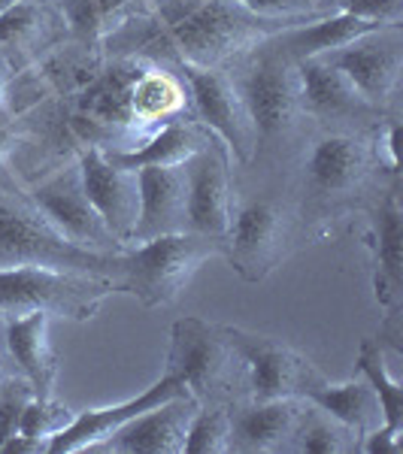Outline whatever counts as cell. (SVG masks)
<instances>
[{
  "label": "cell",
  "instance_id": "cell-1",
  "mask_svg": "<svg viewBox=\"0 0 403 454\" xmlns=\"http://www.w3.org/2000/svg\"><path fill=\"white\" fill-rule=\"evenodd\" d=\"M300 21L310 19L255 16L233 0H155L152 16L143 19V31L124 25L128 31H137V36L119 34L134 36V43H119V46H137L124 58H149V61L164 58L170 64L212 70L231 67L240 55L252 52L258 43Z\"/></svg>",
  "mask_w": 403,
  "mask_h": 454
},
{
  "label": "cell",
  "instance_id": "cell-2",
  "mask_svg": "<svg viewBox=\"0 0 403 454\" xmlns=\"http://www.w3.org/2000/svg\"><path fill=\"white\" fill-rule=\"evenodd\" d=\"M388 173L376 145V130H325L316 128L297 152L295 203L300 227L328 224L383 188L379 173Z\"/></svg>",
  "mask_w": 403,
  "mask_h": 454
},
{
  "label": "cell",
  "instance_id": "cell-3",
  "mask_svg": "<svg viewBox=\"0 0 403 454\" xmlns=\"http://www.w3.org/2000/svg\"><path fill=\"white\" fill-rule=\"evenodd\" d=\"M249 119L255 128V160L252 164L280 167L288 158H297L304 140V104H300L297 61H291L273 40H264L252 52L240 55L231 64Z\"/></svg>",
  "mask_w": 403,
  "mask_h": 454
},
{
  "label": "cell",
  "instance_id": "cell-4",
  "mask_svg": "<svg viewBox=\"0 0 403 454\" xmlns=\"http://www.w3.org/2000/svg\"><path fill=\"white\" fill-rule=\"evenodd\" d=\"M122 254V252H119ZM119 254H98L67 243L43 218L25 192L0 188V267H49L113 279L119 288Z\"/></svg>",
  "mask_w": 403,
  "mask_h": 454
},
{
  "label": "cell",
  "instance_id": "cell-5",
  "mask_svg": "<svg viewBox=\"0 0 403 454\" xmlns=\"http://www.w3.org/2000/svg\"><path fill=\"white\" fill-rule=\"evenodd\" d=\"M167 376H176L201 406H231L246 394V367L222 325L186 315L170 327Z\"/></svg>",
  "mask_w": 403,
  "mask_h": 454
},
{
  "label": "cell",
  "instance_id": "cell-6",
  "mask_svg": "<svg viewBox=\"0 0 403 454\" xmlns=\"http://www.w3.org/2000/svg\"><path fill=\"white\" fill-rule=\"evenodd\" d=\"M209 258H222V239L192 231L128 246L119 254V294L137 297L146 309L170 306Z\"/></svg>",
  "mask_w": 403,
  "mask_h": 454
},
{
  "label": "cell",
  "instance_id": "cell-7",
  "mask_svg": "<svg viewBox=\"0 0 403 454\" xmlns=\"http://www.w3.org/2000/svg\"><path fill=\"white\" fill-rule=\"evenodd\" d=\"M300 212L295 197L252 194L233 203L231 227L222 239V258L246 282H264L295 252Z\"/></svg>",
  "mask_w": 403,
  "mask_h": 454
},
{
  "label": "cell",
  "instance_id": "cell-8",
  "mask_svg": "<svg viewBox=\"0 0 403 454\" xmlns=\"http://www.w3.org/2000/svg\"><path fill=\"white\" fill-rule=\"evenodd\" d=\"M113 294H119V288L104 276L49 267H0V318L49 312L70 321H91Z\"/></svg>",
  "mask_w": 403,
  "mask_h": 454
},
{
  "label": "cell",
  "instance_id": "cell-9",
  "mask_svg": "<svg viewBox=\"0 0 403 454\" xmlns=\"http://www.w3.org/2000/svg\"><path fill=\"white\" fill-rule=\"evenodd\" d=\"M225 336L243 361L246 397L252 400H304L312 387L328 379L304 351L276 336L246 331V327H225Z\"/></svg>",
  "mask_w": 403,
  "mask_h": 454
},
{
  "label": "cell",
  "instance_id": "cell-10",
  "mask_svg": "<svg viewBox=\"0 0 403 454\" xmlns=\"http://www.w3.org/2000/svg\"><path fill=\"white\" fill-rule=\"evenodd\" d=\"M186 76L188 94H192V115L197 124L209 130L218 143L228 149L233 164L252 167L255 160V128L249 119V109L243 104L237 82H233L228 67H188L176 64Z\"/></svg>",
  "mask_w": 403,
  "mask_h": 454
},
{
  "label": "cell",
  "instance_id": "cell-11",
  "mask_svg": "<svg viewBox=\"0 0 403 454\" xmlns=\"http://www.w3.org/2000/svg\"><path fill=\"white\" fill-rule=\"evenodd\" d=\"M25 194L31 197V203L43 212L49 224L61 233L67 243L85 248V252L98 254H119L124 246L109 233L104 218L98 215V209L91 207L79 167H64L52 176H46L43 182L25 188Z\"/></svg>",
  "mask_w": 403,
  "mask_h": 454
},
{
  "label": "cell",
  "instance_id": "cell-12",
  "mask_svg": "<svg viewBox=\"0 0 403 454\" xmlns=\"http://www.w3.org/2000/svg\"><path fill=\"white\" fill-rule=\"evenodd\" d=\"M300 104L306 121L325 130H376L388 113L376 109L349 82L343 70H336L325 58L297 61ZM398 113V109H394Z\"/></svg>",
  "mask_w": 403,
  "mask_h": 454
},
{
  "label": "cell",
  "instance_id": "cell-13",
  "mask_svg": "<svg viewBox=\"0 0 403 454\" xmlns=\"http://www.w3.org/2000/svg\"><path fill=\"white\" fill-rule=\"evenodd\" d=\"M336 70L349 76V82L364 94L376 109L394 113L403 79V31L400 25H388L379 31L358 36L355 43L325 55Z\"/></svg>",
  "mask_w": 403,
  "mask_h": 454
},
{
  "label": "cell",
  "instance_id": "cell-14",
  "mask_svg": "<svg viewBox=\"0 0 403 454\" xmlns=\"http://www.w3.org/2000/svg\"><path fill=\"white\" fill-rule=\"evenodd\" d=\"M231 155L222 143L212 137L201 152H194L186 160V185H188V231L203 233V237L225 239L231 227L233 203V176H231Z\"/></svg>",
  "mask_w": 403,
  "mask_h": 454
},
{
  "label": "cell",
  "instance_id": "cell-15",
  "mask_svg": "<svg viewBox=\"0 0 403 454\" xmlns=\"http://www.w3.org/2000/svg\"><path fill=\"white\" fill-rule=\"evenodd\" d=\"M367 215V248L373 254V291L383 309L403 303V209H400V176L364 200Z\"/></svg>",
  "mask_w": 403,
  "mask_h": 454
},
{
  "label": "cell",
  "instance_id": "cell-16",
  "mask_svg": "<svg viewBox=\"0 0 403 454\" xmlns=\"http://www.w3.org/2000/svg\"><path fill=\"white\" fill-rule=\"evenodd\" d=\"M76 167L91 207L104 218L109 233L128 248L137 224V212H140V179H137V170H124V167L113 164L107 158L104 145L98 143L79 152Z\"/></svg>",
  "mask_w": 403,
  "mask_h": 454
},
{
  "label": "cell",
  "instance_id": "cell-17",
  "mask_svg": "<svg viewBox=\"0 0 403 454\" xmlns=\"http://www.w3.org/2000/svg\"><path fill=\"white\" fill-rule=\"evenodd\" d=\"M194 119L192 94H188L186 76L176 64L161 67L158 61L140 58L134 79L128 88V134L149 137L152 130L173 121ZM140 143V140H137Z\"/></svg>",
  "mask_w": 403,
  "mask_h": 454
},
{
  "label": "cell",
  "instance_id": "cell-18",
  "mask_svg": "<svg viewBox=\"0 0 403 454\" xmlns=\"http://www.w3.org/2000/svg\"><path fill=\"white\" fill-rule=\"evenodd\" d=\"M186 385L179 382L176 376H161L155 385H149L143 394L137 397L115 403V406H104V409H85V412H76V419L70 421L67 430L55 434L46 442V454H76V451H91L98 449L100 442H107L122 424H128L130 419H137L140 412L152 406H161L164 400L182 397Z\"/></svg>",
  "mask_w": 403,
  "mask_h": 454
},
{
  "label": "cell",
  "instance_id": "cell-19",
  "mask_svg": "<svg viewBox=\"0 0 403 454\" xmlns=\"http://www.w3.org/2000/svg\"><path fill=\"white\" fill-rule=\"evenodd\" d=\"M197 409H201V403L192 394L164 400L161 406L146 409L137 419L122 424L98 449L115 454H182L188 424H192Z\"/></svg>",
  "mask_w": 403,
  "mask_h": 454
},
{
  "label": "cell",
  "instance_id": "cell-20",
  "mask_svg": "<svg viewBox=\"0 0 403 454\" xmlns=\"http://www.w3.org/2000/svg\"><path fill=\"white\" fill-rule=\"evenodd\" d=\"M306 400H252L240 397L228 406L231 412V451L240 454H273L288 451L300 412Z\"/></svg>",
  "mask_w": 403,
  "mask_h": 454
},
{
  "label": "cell",
  "instance_id": "cell-21",
  "mask_svg": "<svg viewBox=\"0 0 403 454\" xmlns=\"http://www.w3.org/2000/svg\"><path fill=\"white\" fill-rule=\"evenodd\" d=\"M137 179H140V212L130 233V246L188 231L186 167H146L137 170Z\"/></svg>",
  "mask_w": 403,
  "mask_h": 454
},
{
  "label": "cell",
  "instance_id": "cell-22",
  "mask_svg": "<svg viewBox=\"0 0 403 454\" xmlns=\"http://www.w3.org/2000/svg\"><path fill=\"white\" fill-rule=\"evenodd\" d=\"M6 321V348L21 376L31 382L36 397H52L58 382V355L49 340V312H25Z\"/></svg>",
  "mask_w": 403,
  "mask_h": 454
},
{
  "label": "cell",
  "instance_id": "cell-23",
  "mask_svg": "<svg viewBox=\"0 0 403 454\" xmlns=\"http://www.w3.org/2000/svg\"><path fill=\"white\" fill-rule=\"evenodd\" d=\"M212 140V134L203 124L194 119L188 121H173L164 128L152 130L149 137H143L140 143L128 145V149H107V158L113 164L124 167V170H146V167H179L186 164L194 152H201L203 145Z\"/></svg>",
  "mask_w": 403,
  "mask_h": 454
},
{
  "label": "cell",
  "instance_id": "cell-24",
  "mask_svg": "<svg viewBox=\"0 0 403 454\" xmlns=\"http://www.w3.org/2000/svg\"><path fill=\"white\" fill-rule=\"evenodd\" d=\"M379 27L388 25H376V21H364L358 16H349V12H328V16L300 21V25H291L280 31L273 40L276 49H282L291 61H306V58H325L336 52V49L355 43L358 36L379 31Z\"/></svg>",
  "mask_w": 403,
  "mask_h": 454
},
{
  "label": "cell",
  "instance_id": "cell-25",
  "mask_svg": "<svg viewBox=\"0 0 403 454\" xmlns=\"http://www.w3.org/2000/svg\"><path fill=\"white\" fill-rule=\"evenodd\" d=\"M64 25V16L43 0H21L0 12V64L16 70V61H25L52 43L55 27Z\"/></svg>",
  "mask_w": 403,
  "mask_h": 454
},
{
  "label": "cell",
  "instance_id": "cell-26",
  "mask_svg": "<svg viewBox=\"0 0 403 454\" xmlns=\"http://www.w3.org/2000/svg\"><path fill=\"white\" fill-rule=\"evenodd\" d=\"M304 400H310L312 406L325 409L328 415H334L336 421L346 424L352 434L358 436V442H361V436L370 434L373 427L385 424L383 400H379V394L373 391V385L361 372L352 376L349 382H331V379H325V382L312 387Z\"/></svg>",
  "mask_w": 403,
  "mask_h": 454
},
{
  "label": "cell",
  "instance_id": "cell-27",
  "mask_svg": "<svg viewBox=\"0 0 403 454\" xmlns=\"http://www.w3.org/2000/svg\"><path fill=\"white\" fill-rule=\"evenodd\" d=\"M288 451H297V454H352V451H358V436L352 434L343 421H336L334 415H328L325 409L312 406V403L306 400L295 434H291Z\"/></svg>",
  "mask_w": 403,
  "mask_h": 454
},
{
  "label": "cell",
  "instance_id": "cell-28",
  "mask_svg": "<svg viewBox=\"0 0 403 454\" xmlns=\"http://www.w3.org/2000/svg\"><path fill=\"white\" fill-rule=\"evenodd\" d=\"M358 372L373 385V391L383 400L385 424L403 430V382L388 372L385 367V348L376 340H364L358 348Z\"/></svg>",
  "mask_w": 403,
  "mask_h": 454
},
{
  "label": "cell",
  "instance_id": "cell-29",
  "mask_svg": "<svg viewBox=\"0 0 403 454\" xmlns=\"http://www.w3.org/2000/svg\"><path fill=\"white\" fill-rule=\"evenodd\" d=\"M130 0H61V16L64 25L73 27V34L91 46V43L104 40L113 21H122V10Z\"/></svg>",
  "mask_w": 403,
  "mask_h": 454
},
{
  "label": "cell",
  "instance_id": "cell-30",
  "mask_svg": "<svg viewBox=\"0 0 403 454\" xmlns=\"http://www.w3.org/2000/svg\"><path fill=\"white\" fill-rule=\"evenodd\" d=\"M182 454H231L228 406H201L188 424Z\"/></svg>",
  "mask_w": 403,
  "mask_h": 454
},
{
  "label": "cell",
  "instance_id": "cell-31",
  "mask_svg": "<svg viewBox=\"0 0 403 454\" xmlns=\"http://www.w3.org/2000/svg\"><path fill=\"white\" fill-rule=\"evenodd\" d=\"M73 419H76V412H70V409L64 406L55 394H52V397H36V394H34L31 403H28V409H25V415H21L19 434L49 442L55 434L67 430Z\"/></svg>",
  "mask_w": 403,
  "mask_h": 454
},
{
  "label": "cell",
  "instance_id": "cell-32",
  "mask_svg": "<svg viewBox=\"0 0 403 454\" xmlns=\"http://www.w3.org/2000/svg\"><path fill=\"white\" fill-rule=\"evenodd\" d=\"M34 397V387L21 372L0 379V451L19 434L21 427V415H25L28 403Z\"/></svg>",
  "mask_w": 403,
  "mask_h": 454
},
{
  "label": "cell",
  "instance_id": "cell-33",
  "mask_svg": "<svg viewBox=\"0 0 403 454\" xmlns=\"http://www.w3.org/2000/svg\"><path fill=\"white\" fill-rule=\"evenodd\" d=\"M233 4L267 19H316L331 12V0H233Z\"/></svg>",
  "mask_w": 403,
  "mask_h": 454
},
{
  "label": "cell",
  "instance_id": "cell-34",
  "mask_svg": "<svg viewBox=\"0 0 403 454\" xmlns=\"http://www.w3.org/2000/svg\"><path fill=\"white\" fill-rule=\"evenodd\" d=\"M331 6L364 21H376V25H400L403 21V0H331Z\"/></svg>",
  "mask_w": 403,
  "mask_h": 454
},
{
  "label": "cell",
  "instance_id": "cell-35",
  "mask_svg": "<svg viewBox=\"0 0 403 454\" xmlns=\"http://www.w3.org/2000/svg\"><path fill=\"white\" fill-rule=\"evenodd\" d=\"M403 430L391 427V424H379L370 434L361 436L358 442V454H400L403 451Z\"/></svg>",
  "mask_w": 403,
  "mask_h": 454
},
{
  "label": "cell",
  "instance_id": "cell-36",
  "mask_svg": "<svg viewBox=\"0 0 403 454\" xmlns=\"http://www.w3.org/2000/svg\"><path fill=\"white\" fill-rule=\"evenodd\" d=\"M25 140H28L25 121H21L19 115H12L10 109H4V113H0V167H4L6 160H10V155Z\"/></svg>",
  "mask_w": 403,
  "mask_h": 454
},
{
  "label": "cell",
  "instance_id": "cell-37",
  "mask_svg": "<svg viewBox=\"0 0 403 454\" xmlns=\"http://www.w3.org/2000/svg\"><path fill=\"white\" fill-rule=\"evenodd\" d=\"M403 318H400V306L388 309V315L379 325V333H376V342L388 351H394L398 357H403Z\"/></svg>",
  "mask_w": 403,
  "mask_h": 454
},
{
  "label": "cell",
  "instance_id": "cell-38",
  "mask_svg": "<svg viewBox=\"0 0 403 454\" xmlns=\"http://www.w3.org/2000/svg\"><path fill=\"white\" fill-rule=\"evenodd\" d=\"M10 364H12V357H10V348H6V321L0 318V379L12 376Z\"/></svg>",
  "mask_w": 403,
  "mask_h": 454
},
{
  "label": "cell",
  "instance_id": "cell-39",
  "mask_svg": "<svg viewBox=\"0 0 403 454\" xmlns=\"http://www.w3.org/2000/svg\"><path fill=\"white\" fill-rule=\"evenodd\" d=\"M10 73L12 70H6L4 64H0V113L10 106V98H6V94H10Z\"/></svg>",
  "mask_w": 403,
  "mask_h": 454
},
{
  "label": "cell",
  "instance_id": "cell-40",
  "mask_svg": "<svg viewBox=\"0 0 403 454\" xmlns=\"http://www.w3.org/2000/svg\"><path fill=\"white\" fill-rule=\"evenodd\" d=\"M16 4H21V0H0V12L10 10V6H16Z\"/></svg>",
  "mask_w": 403,
  "mask_h": 454
}]
</instances>
